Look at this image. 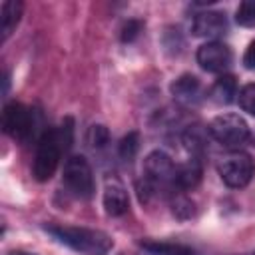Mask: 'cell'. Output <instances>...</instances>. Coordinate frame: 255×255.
I'll list each match as a JSON object with an SVG mask.
<instances>
[{
	"label": "cell",
	"instance_id": "obj_1",
	"mask_svg": "<svg viewBox=\"0 0 255 255\" xmlns=\"http://www.w3.org/2000/svg\"><path fill=\"white\" fill-rule=\"evenodd\" d=\"M44 231L52 235L58 243L70 247L80 255H108L114 247L112 237L100 229L74 225H44Z\"/></svg>",
	"mask_w": 255,
	"mask_h": 255
},
{
	"label": "cell",
	"instance_id": "obj_2",
	"mask_svg": "<svg viewBox=\"0 0 255 255\" xmlns=\"http://www.w3.org/2000/svg\"><path fill=\"white\" fill-rule=\"evenodd\" d=\"M64 145L60 141V135H58V129H46L40 139H38V145H36V155H34V163H32V173L38 181H48L58 165H60V155H62Z\"/></svg>",
	"mask_w": 255,
	"mask_h": 255
},
{
	"label": "cell",
	"instance_id": "obj_3",
	"mask_svg": "<svg viewBox=\"0 0 255 255\" xmlns=\"http://www.w3.org/2000/svg\"><path fill=\"white\" fill-rule=\"evenodd\" d=\"M64 185L78 199H90L94 195V173L84 155H70L64 163Z\"/></svg>",
	"mask_w": 255,
	"mask_h": 255
},
{
	"label": "cell",
	"instance_id": "obj_4",
	"mask_svg": "<svg viewBox=\"0 0 255 255\" xmlns=\"http://www.w3.org/2000/svg\"><path fill=\"white\" fill-rule=\"evenodd\" d=\"M217 173H219V177L223 179V183L227 187L241 189L251 181V177L255 173V163H253L249 153L231 151V153H227L219 159Z\"/></svg>",
	"mask_w": 255,
	"mask_h": 255
},
{
	"label": "cell",
	"instance_id": "obj_5",
	"mask_svg": "<svg viewBox=\"0 0 255 255\" xmlns=\"http://www.w3.org/2000/svg\"><path fill=\"white\" fill-rule=\"evenodd\" d=\"M209 133L213 139H217L225 147H237L247 141L249 137V126L247 122L237 114H219L209 124Z\"/></svg>",
	"mask_w": 255,
	"mask_h": 255
},
{
	"label": "cell",
	"instance_id": "obj_6",
	"mask_svg": "<svg viewBox=\"0 0 255 255\" xmlns=\"http://www.w3.org/2000/svg\"><path fill=\"white\" fill-rule=\"evenodd\" d=\"M2 126L8 135L14 139H28L34 129V114L20 102H10L4 106L2 112Z\"/></svg>",
	"mask_w": 255,
	"mask_h": 255
},
{
	"label": "cell",
	"instance_id": "obj_7",
	"mask_svg": "<svg viewBox=\"0 0 255 255\" xmlns=\"http://www.w3.org/2000/svg\"><path fill=\"white\" fill-rule=\"evenodd\" d=\"M175 169H177V165L163 149H153L143 159V177L151 185H155V189L161 185L173 183Z\"/></svg>",
	"mask_w": 255,
	"mask_h": 255
},
{
	"label": "cell",
	"instance_id": "obj_8",
	"mask_svg": "<svg viewBox=\"0 0 255 255\" xmlns=\"http://www.w3.org/2000/svg\"><path fill=\"white\" fill-rule=\"evenodd\" d=\"M233 62V54L231 48L223 42H205L203 46L197 48V64L201 66V70L211 72V74H219L225 72Z\"/></svg>",
	"mask_w": 255,
	"mask_h": 255
},
{
	"label": "cell",
	"instance_id": "obj_9",
	"mask_svg": "<svg viewBox=\"0 0 255 255\" xmlns=\"http://www.w3.org/2000/svg\"><path fill=\"white\" fill-rule=\"evenodd\" d=\"M227 30H229L227 16L217 10L199 12V14H195V18L191 22V32L197 38H207L209 42H215V38L223 36Z\"/></svg>",
	"mask_w": 255,
	"mask_h": 255
},
{
	"label": "cell",
	"instance_id": "obj_10",
	"mask_svg": "<svg viewBox=\"0 0 255 255\" xmlns=\"http://www.w3.org/2000/svg\"><path fill=\"white\" fill-rule=\"evenodd\" d=\"M104 209L108 215L112 217H120L128 211L129 207V197H128V189L126 185L118 179V177H112L106 181V187H104Z\"/></svg>",
	"mask_w": 255,
	"mask_h": 255
},
{
	"label": "cell",
	"instance_id": "obj_11",
	"mask_svg": "<svg viewBox=\"0 0 255 255\" xmlns=\"http://www.w3.org/2000/svg\"><path fill=\"white\" fill-rule=\"evenodd\" d=\"M169 92L173 96L175 102L183 104V106H191L199 102L201 96V84L193 74H181L177 80L171 82Z\"/></svg>",
	"mask_w": 255,
	"mask_h": 255
},
{
	"label": "cell",
	"instance_id": "obj_12",
	"mask_svg": "<svg viewBox=\"0 0 255 255\" xmlns=\"http://www.w3.org/2000/svg\"><path fill=\"white\" fill-rule=\"evenodd\" d=\"M203 175V167H201V159L199 157H191L185 163L177 165L175 169V177H173V185L179 189H195L201 181Z\"/></svg>",
	"mask_w": 255,
	"mask_h": 255
},
{
	"label": "cell",
	"instance_id": "obj_13",
	"mask_svg": "<svg viewBox=\"0 0 255 255\" xmlns=\"http://www.w3.org/2000/svg\"><path fill=\"white\" fill-rule=\"evenodd\" d=\"M20 16H22V2H18V0H6V2H2V6H0V32H2V42L18 26Z\"/></svg>",
	"mask_w": 255,
	"mask_h": 255
},
{
	"label": "cell",
	"instance_id": "obj_14",
	"mask_svg": "<svg viewBox=\"0 0 255 255\" xmlns=\"http://www.w3.org/2000/svg\"><path fill=\"white\" fill-rule=\"evenodd\" d=\"M139 249L143 255H199L195 249L179 243H167V241H141Z\"/></svg>",
	"mask_w": 255,
	"mask_h": 255
},
{
	"label": "cell",
	"instance_id": "obj_15",
	"mask_svg": "<svg viewBox=\"0 0 255 255\" xmlns=\"http://www.w3.org/2000/svg\"><path fill=\"white\" fill-rule=\"evenodd\" d=\"M237 96V82L233 76L229 74H223L215 80V84L211 86V92H209V98L215 102V104H231L233 98Z\"/></svg>",
	"mask_w": 255,
	"mask_h": 255
},
{
	"label": "cell",
	"instance_id": "obj_16",
	"mask_svg": "<svg viewBox=\"0 0 255 255\" xmlns=\"http://www.w3.org/2000/svg\"><path fill=\"white\" fill-rule=\"evenodd\" d=\"M181 141L185 149L191 153V157H199L207 147V133L201 126H187V129L181 133Z\"/></svg>",
	"mask_w": 255,
	"mask_h": 255
},
{
	"label": "cell",
	"instance_id": "obj_17",
	"mask_svg": "<svg viewBox=\"0 0 255 255\" xmlns=\"http://www.w3.org/2000/svg\"><path fill=\"white\" fill-rule=\"evenodd\" d=\"M195 203H193V199H189L187 195H183V193H179V195H175L173 199H171V213L175 215V219H179V221H187V219H191L193 215H195Z\"/></svg>",
	"mask_w": 255,
	"mask_h": 255
},
{
	"label": "cell",
	"instance_id": "obj_18",
	"mask_svg": "<svg viewBox=\"0 0 255 255\" xmlns=\"http://www.w3.org/2000/svg\"><path fill=\"white\" fill-rule=\"evenodd\" d=\"M86 143L92 149H104L110 143V129L104 124H94L90 126L88 133H86Z\"/></svg>",
	"mask_w": 255,
	"mask_h": 255
},
{
	"label": "cell",
	"instance_id": "obj_19",
	"mask_svg": "<svg viewBox=\"0 0 255 255\" xmlns=\"http://www.w3.org/2000/svg\"><path fill=\"white\" fill-rule=\"evenodd\" d=\"M137 149H139V135H137V131H129L128 135L122 137V141L118 145V155L124 161H131L135 157Z\"/></svg>",
	"mask_w": 255,
	"mask_h": 255
},
{
	"label": "cell",
	"instance_id": "obj_20",
	"mask_svg": "<svg viewBox=\"0 0 255 255\" xmlns=\"http://www.w3.org/2000/svg\"><path fill=\"white\" fill-rule=\"evenodd\" d=\"M235 20H237V24H241V26L253 28V26H255V0H245V2H241L239 8H237Z\"/></svg>",
	"mask_w": 255,
	"mask_h": 255
},
{
	"label": "cell",
	"instance_id": "obj_21",
	"mask_svg": "<svg viewBox=\"0 0 255 255\" xmlns=\"http://www.w3.org/2000/svg\"><path fill=\"white\" fill-rule=\"evenodd\" d=\"M237 102H239V106H241L243 112L255 116V82L243 86V88L237 92Z\"/></svg>",
	"mask_w": 255,
	"mask_h": 255
},
{
	"label": "cell",
	"instance_id": "obj_22",
	"mask_svg": "<svg viewBox=\"0 0 255 255\" xmlns=\"http://www.w3.org/2000/svg\"><path fill=\"white\" fill-rule=\"evenodd\" d=\"M163 46L169 54H179L181 48H183V36L179 32V28H167L165 34H163Z\"/></svg>",
	"mask_w": 255,
	"mask_h": 255
},
{
	"label": "cell",
	"instance_id": "obj_23",
	"mask_svg": "<svg viewBox=\"0 0 255 255\" xmlns=\"http://www.w3.org/2000/svg\"><path fill=\"white\" fill-rule=\"evenodd\" d=\"M58 129V135H60V141L64 145V149H70L72 147V141H74V120L72 118H64L60 128Z\"/></svg>",
	"mask_w": 255,
	"mask_h": 255
},
{
	"label": "cell",
	"instance_id": "obj_24",
	"mask_svg": "<svg viewBox=\"0 0 255 255\" xmlns=\"http://www.w3.org/2000/svg\"><path fill=\"white\" fill-rule=\"evenodd\" d=\"M139 32H141V22L139 20H128L122 28V42H133Z\"/></svg>",
	"mask_w": 255,
	"mask_h": 255
},
{
	"label": "cell",
	"instance_id": "obj_25",
	"mask_svg": "<svg viewBox=\"0 0 255 255\" xmlns=\"http://www.w3.org/2000/svg\"><path fill=\"white\" fill-rule=\"evenodd\" d=\"M243 64L247 70H255V40L247 46V50L243 54Z\"/></svg>",
	"mask_w": 255,
	"mask_h": 255
},
{
	"label": "cell",
	"instance_id": "obj_26",
	"mask_svg": "<svg viewBox=\"0 0 255 255\" xmlns=\"http://www.w3.org/2000/svg\"><path fill=\"white\" fill-rule=\"evenodd\" d=\"M10 255H34V253H26V251H12Z\"/></svg>",
	"mask_w": 255,
	"mask_h": 255
}]
</instances>
